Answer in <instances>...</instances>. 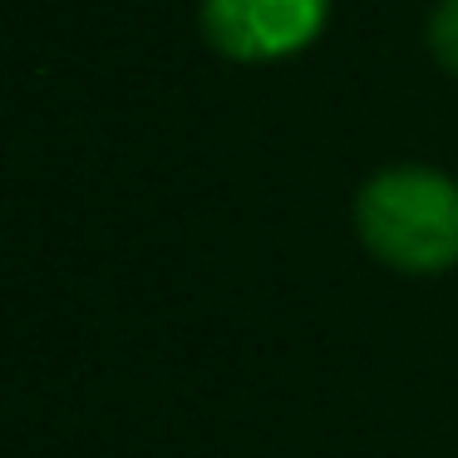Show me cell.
<instances>
[{"label":"cell","mask_w":458,"mask_h":458,"mask_svg":"<svg viewBox=\"0 0 458 458\" xmlns=\"http://www.w3.org/2000/svg\"><path fill=\"white\" fill-rule=\"evenodd\" d=\"M330 0H202V35L232 60H286L326 30Z\"/></svg>","instance_id":"2"},{"label":"cell","mask_w":458,"mask_h":458,"mask_svg":"<svg viewBox=\"0 0 458 458\" xmlns=\"http://www.w3.org/2000/svg\"><path fill=\"white\" fill-rule=\"evenodd\" d=\"M428 50L448 74H458V0H438L428 15Z\"/></svg>","instance_id":"3"},{"label":"cell","mask_w":458,"mask_h":458,"mask_svg":"<svg viewBox=\"0 0 458 458\" xmlns=\"http://www.w3.org/2000/svg\"><path fill=\"white\" fill-rule=\"evenodd\" d=\"M360 242L399 271H448L458 261V182L434 168H385L355 198Z\"/></svg>","instance_id":"1"}]
</instances>
